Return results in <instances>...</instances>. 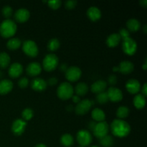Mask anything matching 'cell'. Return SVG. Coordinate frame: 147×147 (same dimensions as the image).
Segmentation results:
<instances>
[{
    "mask_svg": "<svg viewBox=\"0 0 147 147\" xmlns=\"http://www.w3.org/2000/svg\"><path fill=\"white\" fill-rule=\"evenodd\" d=\"M110 127L112 134L117 137H126L131 132L130 125L122 119H115Z\"/></svg>",
    "mask_w": 147,
    "mask_h": 147,
    "instance_id": "obj_1",
    "label": "cell"
},
{
    "mask_svg": "<svg viewBox=\"0 0 147 147\" xmlns=\"http://www.w3.org/2000/svg\"><path fill=\"white\" fill-rule=\"evenodd\" d=\"M17 32V24L13 20L10 19H7L4 20L0 24V34L4 38H9Z\"/></svg>",
    "mask_w": 147,
    "mask_h": 147,
    "instance_id": "obj_2",
    "label": "cell"
},
{
    "mask_svg": "<svg viewBox=\"0 0 147 147\" xmlns=\"http://www.w3.org/2000/svg\"><path fill=\"white\" fill-rule=\"evenodd\" d=\"M74 89L70 83L64 82L58 86L57 90V95L61 100H68L73 96Z\"/></svg>",
    "mask_w": 147,
    "mask_h": 147,
    "instance_id": "obj_3",
    "label": "cell"
},
{
    "mask_svg": "<svg viewBox=\"0 0 147 147\" xmlns=\"http://www.w3.org/2000/svg\"><path fill=\"white\" fill-rule=\"evenodd\" d=\"M59 63V59L55 54H50L47 55L43 59L42 66L43 68L46 71H53L57 67V65Z\"/></svg>",
    "mask_w": 147,
    "mask_h": 147,
    "instance_id": "obj_4",
    "label": "cell"
},
{
    "mask_svg": "<svg viewBox=\"0 0 147 147\" xmlns=\"http://www.w3.org/2000/svg\"><path fill=\"white\" fill-rule=\"evenodd\" d=\"M22 50L29 57H34L38 55L39 50L37 44L34 41L30 40H25L22 45Z\"/></svg>",
    "mask_w": 147,
    "mask_h": 147,
    "instance_id": "obj_5",
    "label": "cell"
},
{
    "mask_svg": "<svg viewBox=\"0 0 147 147\" xmlns=\"http://www.w3.org/2000/svg\"><path fill=\"white\" fill-rule=\"evenodd\" d=\"M123 51L128 55H133L137 50V43L131 37H129L122 42Z\"/></svg>",
    "mask_w": 147,
    "mask_h": 147,
    "instance_id": "obj_6",
    "label": "cell"
},
{
    "mask_svg": "<svg viewBox=\"0 0 147 147\" xmlns=\"http://www.w3.org/2000/svg\"><path fill=\"white\" fill-rule=\"evenodd\" d=\"M93 104H94V102L89 99H84V100H80L78 103H77L75 109L76 114L80 115V116L85 115L90 111Z\"/></svg>",
    "mask_w": 147,
    "mask_h": 147,
    "instance_id": "obj_7",
    "label": "cell"
},
{
    "mask_svg": "<svg viewBox=\"0 0 147 147\" xmlns=\"http://www.w3.org/2000/svg\"><path fill=\"white\" fill-rule=\"evenodd\" d=\"M109 130V126L106 121L98 122L96 124L94 129H93V132L94 136L98 138L99 139L104 137L106 135H108Z\"/></svg>",
    "mask_w": 147,
    "mask_h": 147,
    "instance_id": "obj_8",
    "label": "cell"
},
{
    "mask_svg": "<svg viewBox=\"0 0 147 147\" xmlns=\"http://www.w3.org/2000/svg\"><path fill=\"white\" fill-rule=\"evenodd\" d=\"M93 138L91 134L87 130H80L77 134V141L80 146H88L91 144Z\"/></svg>",
    "mask_w": 147,
    "mask_h": 147,
    "instance_id": "obj_9",
    "label": "cell"
},
{
    "mask_svg": "<svg viewBox=\"0 0 147 147\" xmlns=\"http://www.w3.org/2000/svg\"><path fill=\"white\" fill-rule=\"evenodd\" d=\"M82 71L78 67L72 66L68 67L65 71V78L70 82H76L81 77Z\"/></svg>",
    "mask_w": 147,
    "mask_h": 147,
    "instance_id": "obj_10",
    "label": "cell"
},
{
    "mask_svg": "<svg viewBox=\"0 0 147 147\" xmlns=\"http://www.w3.org/2000/svg\"><path fill=\"white\" fill-rule=\"evenodd\" d=\"M27 126V122L22 119H16L11 125V131L16 136H20L24 133Z\"/></svg>",
    "mask_w": 147,
    "mask_h": 147,
    "instance_id": "obj_11",
    "label": "cell"
},
{
    "mask_svg": "<svg viewBox=\"0 0 147 147\" xmlns=\"http://www.w3.org/2000/svg\"><path fill=\"white\" fill-rule=\"evenodd\" d=\"M109 100L112 102H119L123 99V93L120 89L116 87H110L106 92Z\"/></svg>",
    "mask_w": 147,
    "mask_h": 147,
    "instance_id": "obj_12",
    "label": "cell"
},
{
    "mask_svg": "<svg viewBox=\"0 0 147 147\" xmlns=\"http://www.w3.org/2000/svg\"><path fill=\"white\" fill-rule=\"evenodd\" d=\"M126 88L131 94H136L141 90V84L136 79H129L126 83Z\"/></svg>",
    "mask_w": 147,
    "mask_h": 147,
    "instance_id": "obj_13",
    "label": "cell"
},
{
    "mask_svg": "<svg viewBox=\"0 0 147 147\" xmlns=\"http://www.w3.org/2000/svg\"><path fill=\"white\" fill-rule=\"evenodd\" d=\"M30 16V13L28 9L24 8H21L16 11L14 17L17 22L20 23H24L29 20Z\"/></svg>",
    "mask_w": 147,
    "mask_h": 147,
    "instance_id": "obj_14",
    "label": "cell"
},
{
    "mask_svg": "<svg viewBox=\"0 0 147 147\" xmlns=\"http://www.w3.org/2000/svg\"><path fill=\"white\" fill-rule=\"evenodd\" d=\"M47 82L42 78H37L32 80L31 82V88L37 92H42L47 88Z\"/></svg>",
    "mask_w": 147,
    "mask_h": 147,
    "instance_id": "obj_15",
    "label": "cell"
},
{
    "mask_svg": "<svg viewBox=\"0 0 147 147\" xmlns=\"http://www.w3.org/2000/svg\"><path fill=\"white\" fill-rule=\"evenodd\" d=\"M23 72V67L20 63H14L10 65L9 68V75L12 78H18L22 74Z\"/></svg>",
    "mask_w": 147,
    "mask_h": 147,
    "instance_id": "obj_16",
    "label": "cell"
},
{
    "mask_svg": "<svg viewBox=\"0 0 147 147\" xmlns=\"http://www.w3.org/2000/svg\"><path fill=\"white\" fill-rule=\"evenodd\" d=\"M42 71V67L40 65V63L37 62H33L30 63L27 65L26 72L30 76H37L40 74Z\"/></svg>",
    "mask_w": 147,
    "mask_h": 147,
    "instance_id": "obj_17",
    "label": "cell"
},
{
    "mask_svg": "<svg viewBox=\"0 0 147 147\" xmlns=\"http://www.w3.org/2000/svg\"><path fill=\"white\" fill-rule=\"evenodd\" d=\"M106 88H107V83H106V82L103 80H99L94 82L91 85L90 90H91V91L93 93L98 94V93H102V92H104Z\"/></svg>",
    "mask_w": 147,
    "mask_h": 147,
    "instance_id": "obj_18",
    "label": "cell"
},
{
    "mask_svg": "<svg viewBox=\"0 0 147 147\" xmlns=\"http://www.w3.org/2000/svg\"><path fill=\"white\" fill-rule=\"evenodd\" d=\"M118 67H119V71L123 75H128L132 73L134 69V65L133 63L127 60L122 61Z\"/></svg>",
    "mask_w": 147,
    "mask_h": 147,
    "instance_id": "obj_19",
    "label": "cell"
},
{
    "mask_svg": "<svg viewBox=\"0 0 147 147\" xmlns=\"http://www.w3.org/2000/svg\"><path fill=\"white\" fill-rule=\"evenodd\" d=\"M13 88V83L8 79L0 80V94L6 95L11 91Z\"/></svg>",
    "mask_w": 147,
    "mask_h": 147,
    "instance_id": "obj_20",
    "label": "cell"
},
{
    "mask_svg": "<svg viewBox=\"0 0 147 147\" xmlns=\"http://www.w3.org/2000/svg\"><path fill=\"white\" fill-rule=\"evenodd\" d=\"M87 15L92 21H97L101 17V11L98 7H90L87 10Z\"/></svg>",
    "mask_w": 147,
    "mask_h": 147,
    "instance_id": "obj_21",
    "label": "cell"
},
{
    "mask_svg": "<svg viewBox=\"0 0 147 147\" xmlns=\"http://www.w3.org/2000/svg\"><path fill=\"white\" fill-rule=\"evenodd\" d=\"M121 37L119 33L111 34L106 39V44L109 47H115L119 45L121 41Z\"/></svg>",
    "mask_w": 147,
    "mask_h": 147,
    "instance_id": "obj_22",
    "label": "cell"
},
{
    "mask_svg": "<svg viewBox=\"0 0 147 147\" xmlns=\"http://www.w3.org/2000/svg\"><path fill=\"white\" fill-rule=\"evenodd\" d=\"M92 118L94 121L98 122H102L104 121L105 119H106V114H105L104 112L101 110V109H98V108H96L93 110L91 113Z\"/></svg>",
    "mask_w": 147,
    "mask_h": 147,
    "instance_id": "obj_23",
    "label": "cell"
},
{
    "mask_svg": "<svg viewBox=\"0 0 147 147\" xmlns=\"http://www.w3.org/2000/svg\"><path fill=\"white\" fill-rule=\"evenodd\" d=\"M134 105L137 109H142L146 105V97L142 94H137L134 98Z\"/></svg>",
    "mask_w": 147,
    "mask_h": 147,
    "instance_id": "obj_24",
    "label": "cell"
},
{
    "mask_svg": "<svg viewBox=\"0 0 147 147\" xmlns=\"http://www.w3.org/2000/svg\"><path fill=\"white\" fill-rule=\"evenodd\" d=\"M88 85L81 82V83H79L76 85V88H75V92L78 96H83L88 93Z\"/></svg>",
    "mask_w": 147,
    "mask_h": 147,
    "instance_id": "obj_25",
    "label": "cell"
},
{
    "mask_svg": "<svg viewBox=\"0 0 147 147\" xmlns=\"http://www.w3.org/2000/svg\"><path fill=\"white\" fill-rule=\"evenodd\" d=\"M126 26L129 31L136 32L140 29L141 23L136 19H130L126 22Z\"/></svg>",
    "mask_w": 147,
    "mask_h": 147,
    "instance_id": "obj_26",
    "label": "cell"
},
{
    "mask_svg": "<svg viewBox=\"0 0 147 147\" xmlns=\"http://www.w3.org/2000/svg\"><path fill=\"white\" fill-rule=\"evenodd\" d=\"M60 142H61L62 145L65 147H70L73 146L74 139H73V137L70 134H65L60 138Z\"/></svg>",
    "mask_w": 147,
    "mask_h": 147,
    "instance_id": "obj_27",
    "label": "cell"
},
{
    "mask_svg": "<svg viewBox=\"0 0 147 147\" xmlns=\"http://www.w3.org/2000/svg\"><path fill=\"white\" fill-rule=\"evenodd\" d=\"M21 40L20 39L14 37V38H11L9 40H8L7 43V47L9 50H17L21 46Z\"/></svg>",
    "mask_w": 147,
    "mask_h": 147,
    "instance_id": "obj_28",
    "label": "cell"
},
{
    "mask_svg": "<svg viewBox=\"0 0 147 147\" xmlns=\"http://www.w3.org/2000/svg\"><path fill=\"white\" fill-rule=\"evenodd\" d=\"M10 59L9 55L6 53H0V67L1 68H7L10 63Z\"/></svg>",
    "mask_w": 147,
    "mask_h": 147,
    "instance_id": "obj_29",
    "label": "cell"
},
{
    "mask_svg": "<svg viewBox=\"0 0 147 147\" xmlns=\"http://www.w3.org/2000/svg\"><path fill=\"white\" fill-rule=\"evenodd\" d=\"M99 142L103 147H111L113 145L114 141L111 136L106 135V136L99 139Z\"/></svg>",
    "mask_w": 147,
    "mask_h": 147,
    "instance_id": "obj_30",
    "label": "cell"
},
{
    "mask_svg": "<svg viewBox=\"0 0 147 147\" xmlns=\"http://www.w3.org/2000/svg\"><path fill=\"white\" fill-rule=\"evenodd\" d=\"M129 114V109L126 106H120L116 111V116L119 119H125Z\"/></svg>",
    "mask_w": 147,
    "mask_h": 147,
    "instance_id": "obj_31",
    "label": "cell"
},
{
    "mask_svg": "<svg viewBox=\"0 0 147 147\" xmlns=\"http://www.w3.org/2000/svg\"><path fill=\"white\" fill-rule=\"evenodd\" d=\"M60 42L58 39L53 38L48 42L47 44V48L50 51H55L60 47Z\"/></svg>",
    "mask_w": 147,
    "mask_h": 147,
    "instance_id": "obj_32",
    "label": "cell"
},
{
    "mask_svg": "<svg viewBox=\"0 0 147 147\" xmlns=\"http://www.w3.org/2000/svg\"><path fill=\"white\" fill-rule=\"evenodd\" d=\"M96 100L100 104H105L109 101V98H108V95L106 92H102V93L97 94L96 96Z\"/></svg>",
    "mask_w": 147,
    "mask_h": 147,
    "instance_id": "obj_33",
    "label": "cell"
},
{
    "mask_svg": "<svg viewBox=\"0 0 147 147\" xmlns=\"http://www.w3.org/2000/svg\"><path fill=\"white\" fill-rule=\"evenodd\" d=\"M22 116L23 119L24 121H29L33 117L34 112H33L32 109H30V108H27V109H24V111L22 113Z\"/></svg>",
    "mask_w": 147,
    "mask_h": 147,
    "instance_id": "obj_34",
    "label": "cell"
},
{
    "mask_svg": "<svg viewBox=\"0 0 147 147\" xmlns=\"http://www.w3.org/2000/svg\"><path fill=\"white\" fill-rule=\"evenodd\" d=\"M1 13H2V15L7 19H9L11 17L13 14V9L10 6H5V7H3L2 10H1Z\"/></svg>",
    "mask_w": 147,
    "mask_h": 147,
    "instance_id": "obj_35",
    "label": "cell"
},
{
    "mask_svg": "<svg viewBox=\"0 0 147 147\" xmlns=\"http://www.w3.org/2000/svg\"><path fill=\"white\" fill-rule=\"evenodd\" d=\"M49 7L53 9H57L61 6L62 1L60 0H53V1H47Z\"/></svg>",
    "mask_w": 147,
    "mask_h": 147,
    "instance_id": "obj_36",
    "label": "cell"
},
{
    "mask_svg": "<svg viewBox=\"0 0 147 147\" xmlns=\"http://www.w3.org/2000/svg\"><path fill=\"white\" fill-rule=\"evenodd\" d=\"M29 85V80L27 78L24 77L22 78L21 79H20L18 81V86L19 87L21 88H25L28 86Z\"/></svg>",
    "mask_w": 147,
    "mask_h": 147,
    "instance_id": "obj_37",
    "label": "cell"
},
{
    "mask_svg": "<svg viewBox=\"0 0 147 147\" xmlns=\"http://www.w3.org/2000/svg\"><path fill=\"white\" fill-rule=\"evenodd\" d=\"M119 36H120L121 39H122L123 40H125V39L130 37H129V34H130L129 31L128 30H126V29H124V28H121L120 30H119Z\"/></svg>",
    "mask_w": 147,
    "mask_h": 147,
    "instance_id": "obj_38",
    "label": "cell"
},
{
    "mask_svg": "<svg viewBox=\"0 0 147 147\" xmlns=\"http://www.w3.org/2000/svg\"><path fill=\"white\" fill-rule=\"evenodd\" d=\"M76 4H77V1H76V0H68V1H66L65 2V7L66 9H74L76 7Z\"/></svg>",
    "mask_w": 147,
    "mask_h": 147,
    "instance_id": "obj_39",
    "label": "cell"
},
{
    "mask_svg": "<svg viewBox=\"0 0 147 147\" xmlns=\"http://www.w3.org/2000/svg\"><path fill=\"white\" fill-rule=\"evenodd\" d=\"M108 81H109L110 85L114 86L117 83V78H116V76L115 75H111L109 77V78H108Z\"/></svg>",
    "mask_w": 147,
    "mask_h": 147,
    "instance_id": "obj_40",
    "label": "cell"
},
{
    "mask_svg": "<svg viewBox=\"0 0 147 147\" xmlns=\"http://www.w3.org/2000/svg\"><path fill=\"white\" fill-rule=\"evenodd\" d=\"M57 83V79L56 78H50L48 79L47 82V84L50 85V86H53L55 85H56Z\"/></svg>",
    "mask_w": 147,
    "mask_h": 147,
    "instance_id": "obj_41",
    "label": "cell"
},
{
    "mask_svg": "<svg viewBox=\"0 0 147 147\" xmlns=\"http://www.w3.org/2000/svg\"><path fill=\"white\" fill-rule=\"evenodd\" d=\"M142 94L144 96H147V84L146 83H144V85L143 86L142 88Z\"/></svg>",
    "mask_w": 147,
    "mask_h": 147,
    "instance_id": "obj_42",
    "label": "cell"
},
{
    "mask_svg": "<svg viewBox=\"0 0 147 147\" xmlns=\"http://www.w3.org/2000/svg\"><path fill=\"white\" fill-rule=\"evenodd\" d=\"M72 99H73V101L76 103H78L80 101V98H79V96H78L77 95H76V96H72Z\"/></svg>",
    "mask_w": 147,
    "mask_h": 147,
    "instance_id": "obj_43",
    "label": "cell"
},
{
    "mask_svg": "<svg viewBox=\"0 0 147 147\" xmlns=\"http://www.w3.org/2000/svg\"><path fill=\"white\" fill-rule=\"evenodd\" d=\"M60 70H62V71H66L68 67H67V65L65 64V63H63V64L60 65Z\"/></svg>",
    "mask_w": 147,
    "mask_h": 147,
    "instance_id": "obj_44",
    "label": "cell"
},
{
    "mask_svg": "<svg viewBox=\"0 0 147 147\" xmlns=\"http://www.w3.org/2000/svg\"><path fill=\"white\" fill-rule=\"evenodd\" d=\"M96 123L95 121L90 122V123H89V124H88V128H89V129H91L92 131H93V129H94L95 126H96Z\"/></svg>",
    "mask_w": 147,
    "mask_h": 147,
    "instance_id": "obj_45",
    "label": "cell"
},
{
    "mask_svg": "<svg viewBox=\"0 0 147 147\" xmlns=\"http://www.w3.org/2000/svg\"><path fill=\"white\" fill-rule=\"evenodd\" d=\"M140 4H141V5L142 6V7H146L147 1H146V0H142V1H140Z\"/></svg>",
    "mask_w": 147,
    "mask_h": 147,
    "instance_id": "obj_46",
    "label": "cell"
},
{
    "mask_svg": "<svg viewBox=\"0 0 147 147\" xmlns=\"http://www.w3.org/2000/svg\"><path fill=\"white\" fill-rule=\"evenodd\" d=\"M34 147H47L46 145H45L44 144H38L36 145Z\"/></svg>",
    "mask_w": 147,
    "mask_h": 147,
    "instance_id": "obj_47",
    "label": "cell"
},
{
    "mask_svg": "<svg viewBox=\"0 0 147 147\" xmlns=\"http://www.w3.org/2000/svg\"><path fill=\"white\" fill-rule=\"evenodd\" d=\"M146 66H147V64H146V59L145 60V62H144V64L143 65V66H142V67H143V69L144 70H146Z\"/></svg>",
    "mask_w": 147,
    "mask_h": 147,
    "instance_id": "obj_48",
    "label": "cell"
},
{
    "mask_svg": "<svg viewBox=\"0 0 147 147\" xmlns=\"http://www.w3.org/2000/svg\"><path fill=\"white\" fill-rule=\"evenodd\" d=\"M113 71H115V72L119 71V67H113Z\"/></svg>",
    "mask_w": 147,
    "mask_h": 147,
    "instance_id": "obj_49",
    "label": "cell"
},
{
    "mask_svg": "<svg viewBox=\"0 0 147 147\" xmlns=\"http://www.w3.org/2000/svg\"><path fill=\"white\" fill-rule=\"evenodd\" d=\"M146 28H147V26L145 24L144 27V33L146 34V33L147 32V30H146Z\"/></svg>",
    "mask_w": 147,
    "mask_h": 147,
    "instance_id": "obj_50",
    "label": "cell"
},
{
    "mask_svg": "<svg viewBox=\"0 0 147 147\" xmlns=\"http://www.w3.org/2000/svg\"><path fill=\"white\" fill-rule=\"evenodd\" d=\"M1 76H2V73L0 71V78H1Z\"/></svg>",
    "mask_w": 147,
    "mask_h": 147,
    "instance_id": "obj_51",
    "label": "cell"
},
{
    "mask_svg": "<svg viewBox=\"0 0 147 147\" xmlns=\"http://www.w3.org/2000/svg\"><path fill=\"white\" fill-rule=\"evenodd\" d=\"M90 147H100V146H90Z\"/></svg>",
    "mask_w": 147,
    "mask_h": 147,
    "instance_id": "obj_52",
    "label": "cell"
},
{
    "mask_svg": "<svg viewBox=\"0 0 147 147\" xmlns=\"http://www.w3.org/2000/svg\"><path fill=\"white\" fill-rule=\"evenodd\" d=\"M79 147H82V146H79Z\"/></svg>",
    "mask_w": 147,
    "mask_h": 147,
    "instance_id": "obj_53",
    "label": "cell"
}]
</instances>
